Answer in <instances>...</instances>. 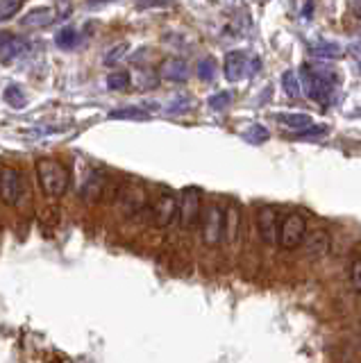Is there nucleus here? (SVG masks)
<instances>
[{
    "label": "nucleus",
    "mask_w": 361,
    "mask_h": 363,
    "mask_svg": "<svg viewBox=\"0 0 361 363\" xmlns=\"http://www.w3.org/2000/svg\"><path fill=\"white\" fill-rule=\"evenodd\" d=\"M35 173L41 191L48 198H62L71 184V173L57 159H39L35 164Z\"/></svg>",
    "instance_id": "nucleus-1"
},
{
    "label": "nucleus",
    "mask_w": 361,
    "mask_h": 363,
    "mask_svg": "<svg viewBox=\"0 0 361 363\" xmlns=\"http://www.w3.org/2000/svg\"><path fill=\"white\" fill-rule=\"evenodd\" d=\"M28 198V182L23 170L16 166L0 168V202L7 207H21Z\"/></svg>",
    "instance_id": "nucleus-2"
},
{
    "label": "nucleus",
    "mask_w": 361,
    "mask_h": 363,
    "mask_svg": "<svg viewBox=\"0 0 361 363\" xmlns=\"http://www.w3.org/2000/svg\"><path fill=\"white\" fill-rule=\"evenodd\" d=\"M259 66H262L259 57L248 55V50H230L223 62V75L228 82H241V79L255 75Z\"/></svg>",
    "instance_id": "nucleus-3"
},
{
    "label": "nucleus",
    "mask_w": 361,
    "mask_h": 363,
    "mask_svg": "<svg viewBox=\"0 0 361 363\" xmlns=\"http://www.w3.org/2000/svg\"><path fill=\"white\" fill-rule=\"evenodd\" d=\"M202 243L209 247H218L225 241V209L221 204L209 202L202 209Z\"/></svg>",
    "instance_id": "nucleus-4"
},
{
    "label": "nucleus",
    "mask_w": 361,
    "mask_h": 363,
    "mask_svg": "<svg viewBox=\"0 0 361 363\" xmlns=\"http://www.w3.org/2000/svg\"><path fill=\"white\" fill-rule=\"evenodd\" d=\"M116 200H118V207L123 209V213H128V216H137L150 207L148 191H145L141 184H137V182L123 184L116 193Z\"/></svg>",
    "instance_id": "nucleus-5"
},
{
    "label": "nucleus",
    "mask_w": 361,
    "mask_h": 363,
    "mask_svg": "<svg viewBox=\"0 0 361 363\" xmlns=\"http://www.w3.org/2000/svg\"><path fill=\"white\" fill-rule=\"evenodd\" d=\"M307 241V220L300 213L284 216L279 227V245L284 250H296Z\"/></svg>",
    "instance_id": "nucleus-6"
},
{
    "label": "nucleus",
    "mask_w": 361,
    "mask_h": 363,
    "mask_svg": "<svg viewBox=\"0 0 361 363\" xmlns=\"http://www.w3.org/2000/svg\"><path fill=\"white\" fill-rule=\"evenodd\" d=\"M202 218V191L198 186H187L179 196V220L184 230H194Z\"/></svg>",
    "instance_id": "nucleus-7"
},
{
    "label": "nucleus",
    "mask_w": 361,
    "mask_h": 363,
    "mask_svg": "<svg viewBox=\"0 0 361 363\" xmlns=\"http://www.w3.org/2000/svg\"><path fill=\"white\" fill-rule=\"evenodd\" d=\"M150 216L155 227H168L175 220V216H179V200L171 191H162L150 202Z\"/></svg>",
    "instance_id": "nucleus-8"
},
{
    "label": "nucleus",
    "mask_w": 361,
    "mask_h": 363,
    "mask_svg": "<svg viewBox=\"0 0 361 363\" xmlns=\"http://www.w3.org/2000/svg\"><path fill=\"white\" fill-rule=\"evenodd\" d=\"M279 227H282V220H279V213L275 207L266 204V207L257 211V230L266 245L279 243Z\"/></svg>",
    "instance_id": "nucleus-9"
},
{
    "label": "nucleus",
    "mask_w": 361,
    "mask_h": 363,
    "mask_svg": "<svg viewBox=\"0 0 361 363\" xmlns=\"http://www.w3.org/2000/svg\"><path fill=\"white\" fill-rule=\"evenodd\" d=\"M30 52V43L23 37H16V34L9 32H0V62H16L21 57H26Z\"/></svg>",
    "instance_id": "nucleus-10"
},
{
    "label": "nucleus",
    "mask_w": 361,
    "mask_h": 363,
    "mask_svg": "<svg viewBox=\"0 0 361 363\" xmlns=\"http://www.w3.org/2000/svg\"><path fill=\"white\" fill-rule=\"evenodd\" d=\"M105 189H107V175L103 170H89L80 186V198L82 202L94 204L105 196Z\"/></svg>",
    "instance_id": "nucleus-11"
},
{
    "label": "nucleus",
    "mask_w": 361,
    "mask_h": 363,
    "mask_svg": "<svg viewBox=\"0 0 361 363\" xmlns=\"http://www.w3.org/2000/svg\"><path fill=\"white\" fill-rule=\"evenodd\" d=\"M302 82H304V89H307V96L316 102H327L332 96V91L336 84L327 82V79L313 75L307 66H302Z\"/></svg>",
    "instance_id": "nucleus-12"
},
{
    "label": "nucleus",
    "mask_w": 361,
    "mask_h": 363,
    "mask_svg": "<svg viewBox=\"0 0 361 363\" xmlns=\"http://www.w3.org/2000/svg\"><path fill=\"white\" fill-rule=\"evenodd\" d=\"M57 18H62L57 14V7H37V9L28 11V14L21 18V26L28 28V30H41V28L52 26Z\"/></svg>",
    "instance_id": "nucleus-13"
},
{
    "label": "nucleus",
    "mask_w": 361,
    "mask_h": 363,
    "mask_svg": "<svg viewBox=\"0 0 361 363\" xmlns=\"http://www.w3.org/2000/svg\"><path fill=\"white\" fill-rule=\"evenodd\" d=\"M160 73H162V77L166 79V82L179 84V82H187V79H189V66H187L184 60H179V57H168V60L162 62Z\"/></svg>",
    "instance_id": "nucleus-14"
},
{
    "label": "nucleus",
    "mask_w": 361,
    "mask_h": 363,
    "mask_svg": "<svg viewBox=\"0 0 361 363\" xmlns=\"http://www.w3.org/2000/svg\"><path fill=\"white\" fill-rule=\"evenodd\" d=\"M275 121L282 125V128L293 130L296 134L313 128V121H311V116H307V113H275Z\"/></svg>",
    "instance_id": "nucleus-15"
},
{
    "label": "nucleus",
    "mask_w": 361,
    "mask_h": 363,
    "mask_svg": "<svg viewBox=\"0 0 361 363\" xmlns=\"http://www.w3.org/2000/svg\"><path fill=\"white\" fill-rule=\"evenodd\" d=\"M304 250H307V257H311V259L325 257L330 252V236H327V232H321V230L307 234V245H304Z\"/></svg>",
    "instance_id": "nucleus-16"
},
{
    "label": "nucleus",
    "mask_w": 361,
    "mask_h": 363,
    "mask_svg": "<svg viewBox=\"0 0 361 363\" xmlns=\"http://www.w3.org/2000/svg\"><path fill=\"white\" fill-rule=\"evenodd\" d=\"M309 52L313 57H323V60H341L345 55L343 45H338L334 41H316L309 45Z\"/></svg>",
    "instance_id": "nucleus-17"
},
{
    "label": "nucleus",
    "mask_w": 361,
    "mask_h": 363,
    "mask_svg": "<svg viewBox=\"0 0 361 363\" xmlns=\"http://www.w3.org/2000/svg\"><path fill=\"white\" fill-rule=\"evenodd\" d=\"M241 223V216H239V207H236L234 202L228 204V209H225V241L228 243H234L236 241V227Z\"/></svg>",
    "instance_id": "nucleus-18"
},
{
    "label": "nucleus",
    "mask_w": 361,
    "mask_h": 363,
    "mask_svg": "<svg viewBox=\"0 0 361 363\" xmlns=\"http://www.w3.org/2000/svg\"><path fill=\"white\" fill-rule=\"evenodd\" d=\"M55 43H57V48H62V50H73L80 45V32L75 28H62L57 34H55Z\"/></svg>",
    "instance_id": "nucleus-19"
},
{
    "label": "nucleus",
    "mask_w": 361,
    "mask_h": 363,
    "mask_svg": "<svg viewBox=\"0 0 361 363\" xmlns=\"http://www.w3.org/2000/svg\"><path fill=\"white\" fill-rule=\"evenodd\" d=\"M282 86H284V94L289 98H300L302 96V84H300V75L296 71H287L282 75Z\"/></svg>",
    "instance_id": "nucleus-20"
},
{
    "label": "nucleus",
    "mask_w": 361,
    "mask_h": 363,
    "mask_svg": "<svg viewBox=\"0 0 361 363\" xmlns=\"http://www.w3.org/2000/svg\"><path fill=\"white\" fill-rule=\"evenodd\" d=\"M216 71H218L216 60H213V57H202L198 64V77L202 82H211V79L216 77Z\"/></svg>",
    "instance_id": "nucleus-21"
},
{
    "label": "nucleus",
    "mask_w": 361,
    "mask_h": 363,
    "mask_svg": "<svg viewBox=\"0 0 361 363\" xmlns=\"http://www.w3.org/2000/svg\"><path fill=\"white\" fill-rule=\"evenodd\" d=\"M5 102H7V105L16 107V109H21V107H26L28 98H26L23 89H21L18 84H9V86L5 89Z\"/></svg>",
    "instance_id": "nucleus-22"
},
{
    "label": "nucleus",
    "mask_w": 361,
    "mask_h": 363,
    "mask_svg": "<svg viewBox=\"0 0 361 363\" xmlns=\"http://www.w3.org/2000/svg\"><path fill=\"white\" fill-rule=\"evenodd\" d=\"M150 113L143 107H126V109H116L109 113V118H130V121H145Z\"/></svg>",
    "instance_id": "nucleus-23"
},
{
    "label": "nucleus",
    "mask_w": 361,
    "mask_h": 363,
    "mask_svg": "<svg viewBox=\"0 0 361 363\" xmlns=\"http://www.w3.org/2000/svg\"><path fill=\"white\" fill-rule=\"evenodd\" d=\"M132 82V77L128 71H114V73H109L107 75V86L111 91H126Z\"/></svg>",
    "instance_id": "nucleus-24"
},
{
    "label": "nucleus",
    "mask_w": 361,
    "mask_h": 363,
    "mask_svg": "<svg viewBox=\"0 0 361 363\" xmlns=\"http://www.w3.org/2000/svg\"><path fill=\"white\" fill-rule=\"evenodd\" d=\"M130 50V45L128 43H116L114 48H109L107 50V55L103 57V62L107 64V66H114V64H118L123 57H126V52Z\"/></svg>",
    "instance_id": "nucleus-25"
},
{
    "label": "nucleus",
    "mask_w": 361,
    "mask_h": 363,
    "mask_svg": "<svg viewBox=\"0 0 361 363\" xmlns=\"http://www.w3.org/2000/svg\"><path fill=\"white\" fill-rule=\"evenodd\" d=\"M230 102H232V94H230V91H221V94H213L209 98V107L213 111H223V109L230 107Z\"/></svg>",
    "instance_id": "nucleus-26"
},
{
    "label": "nucleus",
    "mask_w": 361,
    "mask_h": 363,
    "mask_svg": "<svg viewBox=\"0 0 361 363\" xmlns=\"http://www.w3.org/2000/svg\"><path fill=\"white\" fill-rule=\"evenodd\" d=\"M243 136H245L248 143H264V141H268V130L264 128V125H252V128L248 130Z\"/></svg>",
    "instance_id": "nucleus-27"
},
{
    "label": "nucleus",
    "mask_w": 361,
    "mask_h": 363,
    "mask_svg": "<svg viewBox=\"0 0 361 363\" xmlns=\"http://www.w3.org/2000/svg\"><path fill=\"white\" fill-rule=\"evenodd\" d=\"M350 281H352L355 291L361 293V257H357L350 266Z\"/></svg>",
    "instance_id": "nucleus-28"
},
{
    "label": "nucleus",
    "mask_w": 361,
    "mask_h": 363,
    "mask_svg": "<svg viewBox=\"0 0 361 363\" xmlns=\"http://www.w3.org/2000/svg\"><path fill=\"white\" fill-rule=\"evenodd\" d=\"M21 7H23L21 3H0V23L16 16L18 11H21Z\"/></svg>",
    "instance_id": "nucleus-29"
},
{
    "label": "nucleus",
    "mask_w": 361,
    "mask_h": 363,
    "mask_svg": "<svg viewBox=\"0 0 361 363\" xmlns=\"http://www.w3.org/2000/svg\"><path fill=\"white\" fill-rule=\"evenodd\" d=\"M191 105H194V100H191L189 96H179L173 105H171V113H179V111H187V109H191Z\"/></svg>",
    "instance_id": "nucleus-30"
},
{
    "label": "nucleus",
    "mask_w": 361,
    "mask_h": 363,
    "mask_svg": "<svg viewBox=\"0 0 361 363\" xmlns=\"http://www.w3.org/2000/svg\"><path fill=\"white\" fill-rule=\"evenodd\" d=\"M327 132V125H313V128H309V130H304V132H300V134H296L298 139H309V136H321V134H325Z\"/></svg>",
    "instance_id": "nucleus-31"
},
{
    "label": "nucleus",
    "mask_w": 361,
    "mask_h": 363,
    "mask_svg": "<svg viewBox=\"0 0 361 363\" xmlns=\"http://www.w3.org/2000/svg\"><path fill=\"white\" fill-rule=\"evenodd\" d=\"M359 68H361V66H359Z\"/></svg>",
    "instance_id": "nucleus-32"
}]
</instances>
